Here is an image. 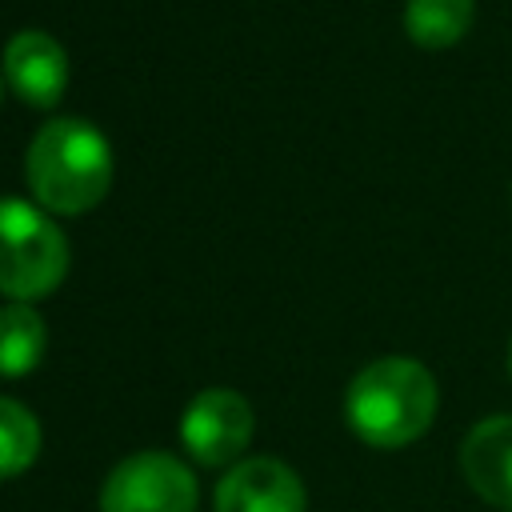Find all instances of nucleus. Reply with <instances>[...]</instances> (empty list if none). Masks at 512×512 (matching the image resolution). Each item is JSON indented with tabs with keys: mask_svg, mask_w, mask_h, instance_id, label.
Listing matches in <instances>:
<instances>
[{
	"mask_svg": "<svg viewBox=\"0 0 512 512\" xmlns=\"http://www.w3.org/2000/svg\"><path fill=\"white\" fill-rule=\"evenodd\" d=\"M100 512H196V476L168 452H136L108 472Z\"/></svg>",
	"mask_w": 512,
	"mask_h": 512,
	"instance_id": "obj_4",
	"label": "nucleus"
},
{
	"mask_svg": "<svg viewBox=\"0 0 512 512\" xmlns=\"http://www.w3.org/2000/svg\"><path fill=\"white\" fill-rule=\"evenodd\" d=\"M436 380L412 356H384L364 364L344 392L348 428L372 448H404L436 420Z\"/></svg>",
	"mask_w": 512,
	"mask_h": 512,
	"instance_id": "obj_1",
	"label": "nucleus"
},
{
	"mask_svg": "<svg viewBox=\"0 0 512 512\" xmlns=\"http://www.w3.org/2000/svg\"><path fill=\"white\" fill-rule=\"evenodd\" d=\"M508 372H512V348H508Z\"/></svg>",
	"mask_w": 512,
	"mask_h": 512,
	"instance_id": "obj_12",
	"label": "nucleus"
},
{
	"mask_svg": "<svg viewBox=\"0 0 512 512\" xmlns=\"http://www.w3.org/2000/svg\"><path fill=\"white\" fill-rule=\"evenodd\" d=\"M4 80L24 104L52 108L68 88V56L48 32L24 28L4 48Z\"/></svg>",
	"mask_w": 512,
	"mask_h": 512,
	"instance_id": "obj_8",
	"label": "nucleus"
},
{
	"mask_svg": "<svg viewBox=\"0 0 512 512\" xmlns=\"http://www.w3.org/2000/svg\"><path fill=\"white\" fill-rule=\"evenodd\" d=\"M24 176L36 204L60 216H80L96 208L112 184V148L88 120H48L28 144Z\"/></svg>",
	"mask_w": 512,
	"mask_h": 512,
	"instance_id": "obj_2",
	"label": "nucleus"
},
{
	"mask_svg": "<svg viewBox=\"0 0 512 512\" xmlns=\"http://www.w3.org/2000/svg\"><path fill=\"white\" fill-rule=\"evenodd\" d=\"M460 472L484 504L512 512V416L508 412L484 416L480 424L468 428L460 444Z\"/></svg>",
	"mask_w": 512,
	"mask_h": 512,
	"instance_id": "obj_7",
	"label": "nucleus"
},
{
	"mask_svg": "<svg viewBox=\"0 0 512 512\" xmlns=\"http://www.w3.org/2000/svg\"><path fill=\"white\" fill-rule=\"evenodd\" d=\"M252 428H256V416L240 392L204 388L200 396L188 400L180 416V444L196 464L220 468V464H232L248 448Z\"/></svg>",
	"mask_w": 512,
	"mask_h": 512,
	"instance_id": "obj_5",
	"label": "nucleus"
},
{
	"mask_svg": "<svg viewBox=\"0 0 512 512\" xmlns=\"http://www.w3.org/2000/svg\"><path fill=\"white\" fill-rule=\"evenodd\" d=\"M48 332L32 304L0 308V376H28L44 356Z\"/></svg>",
	"mask_w": 512,
	"mask_h": 512,
	"instance_id": "obj_9",
	"label": "nucleus"
},
{
	"mask_svg": "<svg viewBox=\"0 0 512 512\" xmlns=\"http://www.w3.org/2000/svg\"><path fill=\"white\" fill-rule=\"evenodd\" d=\"M472 28V0H408L404 32L420 48H448Z\"/></svg>",
	"mask_w": 512,
	"mask_h": 512,
	"instance_id": "obj_10",
	"label": "nucleus"
},
{
	"mask_svg": "<svg viewBox=\"0 0 512 512\" xmlns=\"http://www.w3.org/2000/svg\"><path fill=\"white\" fill-rule=\"evenodd\" d=\"M40 452V420L12 396H0V480L32 468Z\"/></svg>",
	"mask_w": 512,
	"mask_h": 512,
	"instance_id": "obj_11",
	"label": "nucleus"
},
{
	"mask_svg": "<svg viewBox=\"0 0 512 512\" xmlns=\"http://www.w3.org/2000/svg\"><path fill=\"white\" fill-rule=\"evenodd\" d=\"M68 272L64 232L28 200L0 196V292L16 304H32Z\"/></svg>",
	"mask_w": 512,
	"mask_h": 512,
	"instance_id": "obj_3",
	"label": "nucleus"
},
{
	"mask_svg": "<svg viewBox=\"0 0 512 512\" xmlns=\"http://www.w3.org/2000/svg\"><path fill=\"white\" fill-rule=\"evenodd\" d=\"M308 496L300 476L276 456H252L224 472L212 512H304Z\"/></svg>",
	"mask_w": 512,
	"mask_h": 512,
	"instance_id": "obj_6",
	"label": "nucleus"
}]
</instances>
